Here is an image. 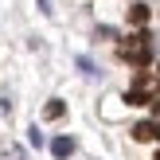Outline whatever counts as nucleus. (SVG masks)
I'll return each mask as SVG.
<instances>
[{
  "label": "nucleus",
  "instance_id": "obj_1",
  "mask_svg": "<svg viewBox=\"0 0 160 160\" xmlns=\"http://www.w3.org/2000/svg\"><path fill=\"white\" fill-rule=\"evenodd\" d=\"M133 141H141V145L160 141V121H137L133 125Z\"/></svg>",
  "mask_w": 160,
  "mask_h": 160
},
{
  "label": "nucleus",
  "instance_id": "obj_2",
  "mask_svg": "<svg viewBox=\"0 0 160 160\" xmlns=\"http://www.w3.org/2000/svg\"><path fill=\"white\" fill-rule=\"evenodd\" d=\"M51 156L55 160H70L74 156V137H55L51 141Z\"/></svg>",
  "mask_w": 160,
  "mask_h": 160
},
{
  "label": "nucleus",
  "instance_id": "obj_3",
  "mask_svg": "<svg viewBox=\"0 0 160 160\" xmlns=\"http://www.w3.org/2000/svg\"><path fill=\"white\" fill-rule=\"evenodd\" d=\"M62 113H67V106H62L59 98H51V102H47V106H43V117H47V121H59Z\"/></svg>",
  "mask_w": 160,
  "mask_h": 160
},
{
  "label": "nucleus",
  "instance_id": "obj_4",
  "mask_svg": "<svg viewBox=\"0 0 160 160\" xmlns=\"http://www.w3.org/2000/svg\"><path fill=\"white\" fill-rule=\"evenodd\" d=\"M129 23H133V28H145V23H148V8H145V4H133Z\"/></svg>",
  "mask_w": 160,
  "mask_h": 160
},
{
  "label": "nucleus",
  "instance_id": "obj_5",
  "mask_svg": "<svg viewBox=\"0 0 160 160\" xmlns=\"http://www.w3.org/2000/svg\"><path fill=\"white\" fill-rule=\"evenodd\" d=\"M148 102H152V98H148L145 90H129V94H125V106H148Z\"/></svg>",
  "mask_w": 160,
  "mask_h": 160
},
{
  "label": "nucleus",
  "instance_id": "obj_6",
  "mask_svg": "<svg viewBox=\"0 0 160 160\" xmlns=\"http://www.w3.org/2000/svg\"><path fill=\"white\" fill-rule=\"evenodd\" d=\"M78 70H82L86 78H98V67H94V59H86V55H78Z\"/></svg>",
  "mask_w": 160,
  "mask_h": 160
},
{
  "label": "nucleus",
  "instance_id": "obj_7",
  "mask_svg": "<svg viewBox=\"0 0 160 160\" xmlns=\"http://www.w3.org/2000/svg\"><path fill=\"white\" fill-rule=\"evenodd\" d=\"M28 141H31L35 148H43V133H39V125H31V129H28Z\"/></svg>",
  "mask_w": 160,
  "mask_h": 160
},
{
  "label": "nucleus",
  "instance_id": "obj_8",
  "mask_svg": "<svg viewBox=\"0 0 160 160\" xmlns=\"http://www.w3.org/2000/svg\"><path fill=\"white\" fill-rule=\"evenodd\" d=\"M4 152H8V156H12V160H28V152H23V148H16V145H8V148H4Z\"/></svg>",
  "mask_w": 160,
  "mask_h": 160
},
{
  "label": "nucleus",
  "instance_id": "obj_9",
  "mask_svg": "<svg viewBox=\"0 0 160 160\" xmlns=\"http://www.w3.org/2000/svg\"><path fill=\"white\" fill-rule=\"evenodd\" d=\"M148 109H152V121H160V94H156L152 102H148Z\"/></svg>",
  "mask_w": 160,
  "mask_h": 160
},
{
  "label": "nucleus",
  "instance_id": "obj_10",
  "mask_svg": "<svg viewBox=\"0 0 160 160\" xmlns=\"http://www.w3.org/2000/svg\"><path fill=\"white\" fill-rule=\"evenodd\" d=\"M39 12H51V0H39Z\"/></svg>",
  "mask_w": 160,
  "mask_h": 160
},
{
  "label": "nucleus",
  "instance_id": "obj_11",
  "mask_svg": "<svg viewBox=\"0 0 160 160\" xmlns=\"http://www.w3.org/2000/svg\"><path fill=\"white\" fill-rule=\"evenodd\" d=\"M156 160H160V145H156Z\"/></svg>",
  "mask_w": 160,
  "mask_h": 160
}]
</instances>
